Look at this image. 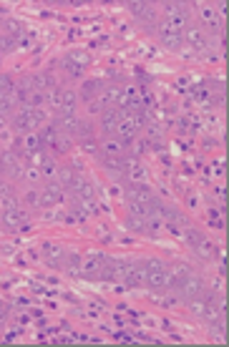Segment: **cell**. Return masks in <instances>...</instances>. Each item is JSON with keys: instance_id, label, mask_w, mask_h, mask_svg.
Segmentation results:
<instances>
[{"instance_id": "cell-1", "label": "cell", "mask_w": 229, "mask_h": 347, "mask_svg": "<svg viewBox=\"0 0 229 347\" xmlns=\"http://www.w3.org/2000/svg\"><path fill=\"white\" fill-rule=\"evenodd\" d=\"M126 8L131 10V15H134L136 20H141L146 30H156V23H159L156 5H151V3H129Z\"/></svg>"}, {"instance_id": "cell-2", "label": "cell", "mask_w": 229, "mask_h": 347, "mask_svg": "<svg viewBox=\"0 0 229 347\" xmlns=\"http://www.w3.org/2000/svg\"><path fill=\"white\" fill-rule=\"evenodd\" d=\"M156 35H159V40H161V46H164L166 51L181 53V48H184V35H181V33L166 28V26L159 20V23H156Z\"/></svg>"}, {"instance_id": "cell-3", "label": "cell", "mask_w": 229, "mask_h": 347, "mask_svg": "<svg viewBox=\"0 0 229 347\" xmlns=\"http://www.w3.org/2000/svg\"><path fill=\"white\" fill-rule=\"evenodd\" d=\"M28 219L26 209H0V227L5 231H18Z\"/></svg>"}, {"instance_id": "cell-4", "label": "cell", "mask_w": 229, "mask_h": 347, "mask_svg": "<svg viewBox=\"0 0 229 347\" xmlns=\"http://www.w3.org/2000/svg\"><path fill=\"white\" fill-rule=\"evenodd\" d=\"M201 292H204V279L197 277L194 272L176 287V294H181V299H189V297H199Z\"/></svg>"}, {"instance_id": "cell-5", "label": "cell", "mask_w": 229, "mask_h": 347, "mask_svg": "<svg viewBox=\"0 0 229 347\" xmlns=\"http://www.w3.org/2000/svg\"><path fill=\"white\" fill-rule=\"evenodd\" d=\"M181 35H184V43H189V46H192V48H197V51L209 48V35H206V30L197 28V26H189Z\"/></svg>"}, {"instance_id": "cell-6", "label": "cell", "mask_w": 229, "mask_h": 347, "mask_svg": "<svg viewBox=\"0 0 229 347\" xmlns=\"http://www.w3.org/2000/svg\"><path fill=\"white\" fill-rule=\"evenodd\" d=\"M106 86L101 78H86V81H81V91H78V98L88 103V101H93L98 93H101V88Z\"/></svg>"}, {"instance_id": "cell-7", "label": "cell", "mask_w": 229, "mask_h": 347, "mask_svg": "<svg viewBox=\"0 0 229 347\" xmlns=\"http://www.w3.org/2000/svg\"><path fill=\"white\" fill-rule=\"evenodd\" d=\"M98 134V126L88 118V116H81V123H78V131H76V141H81V139H93Z\"/></svg>"}, {"instance_id": "cell-8", "label": "cell", "mask_w": 229, "mask_h": 347, "mask_svg": "<svg viewBox=\"0 0 229 347\" xmlns=\"http://www.w3.org/2000/svg\"><path fill=\"white\" fill-rule=\"evenodd\" d=\"M146 287H151L154 292H166V269L149 272V277H146Z\"/></svg>"}, {"instance_id": "cell-9", "label": "cell", "mask_w": 229, "mask_h": 347, "mask_svg": "<svg viewBox=\"0 0 229 347\" xmlns=\"http://www.w3.org/2000/svg\"><path fill=\"white\" fill-rule=\"evenodd\" d=\"M76 146H78L81 156H93V159L101 156V141H98L96 136H93V139H81Z\"/></svg>"}, {"instance_id": "cell-10", "label": "cell", "mask_w": 229, "mask_h": 347, "mask_svg": "<svg viewBox=\"0 0 229 347\" xmlns=\"http://www.w3.org/2000/svg\"><path fill=\"white\" fill-rule=\"evenodd\" d=\"M33 86H35V91H51L56 86V78L48 71H38V73H33Z\"/></svg>"}, {"instance_id": "cell-11", "label": "cell", "mask_w": 229, "mask_h": 347, "mask_svg": "<svg viewBox=\"0 0 229 347\" xmlns=\"http://www.w3.org/2000/svg\"><path fill=\"white\" fill-rule=\"evenodd\" d=\"M101 156H123V148L114 136H103L101 141Z\"/></svg>"}, {"instance_id": "cell-12", "label": "cell", "mask_w": 229, "mask_h": 347, "mask_svg": "<svg viewBox=\"0 0 229 347\" xmlns=\"http://www.w3.org/2000/svg\"><path fill=\"white\" fill-rule=\"evenodd\" d=\"M43 191H48V194H51L58 204H63V202H66V197H68V191H66V189L58 184L56 179H48V181L43 184Z\"/></svg>"}, {"instance_id": "cell-13", "label": "cell", "mask_w": 229, "mask_h": 347, "mask_svg": "<svg viewBox=\"0 0 229 347\" xmlns=\"http://www.w3.org/2000/svg\"><path fill=\"white\" fill-rule=\"evenodd\" d=\"M73 179H76V171L71 169V166H58L56 171V181L66 189V191H71V186H73Z\"/></svg>"}, {"instance_id": "cell-14", "label": "cell", "mask_w": 229, "mask_h": 347, "mask_svg": "<svg viewBox=\"0 0 229 347\" xmlns=\"http://www.w3.org/2000/svg\"><path fill=\"white\" fill-rule=\"evenodd\" d=\"M184 302H186V310H189L197 319H201L204 310H206V299H204V294H199V297H189V299H184Z\"/></svg>"}, {"instance_id": "cell-15", "label": "cell", "mask_w": 229, "mask_h": 347, "mask_svg": "<svg viewBox=\"0 0 229 347\" xmlns=\"http://www.w3.org/2000/svg\"><path fill=\"white\" fill-rule=\"evenodd\" d=\"M161 13H164V18L189 15V5H186V3H164V5H161Z\"/></svg>"}, {"instance_id": "cell-16", "label": "cell", "mask_w": 229, "mask_h": 347, "mask_svg": "<svg viewBox=\"0 0 229 347\" xmlns=\"http://www.w3.org/2000/svg\"><path fill=\"white\" fill-rule=\"evenodd\" d=\"M3 28L8 35H13V38H20V33L26 30V23L20 20V18H5L3 20Z\"/></svg>"}, {"instance_id": "cell-17", "label": "cell", "mask_w": 229, "mask_h": 347, "mask_svg": "<svg viewBox=\"0 0 229 347\" xmlns=\"http://www.w3.org/2000/svg\"><path fill=\"white\" fill-rule=\"evenodd\" d=\"M68 60L73 63V66H78V68H88L91 66V53H86V51H81V48H76V51H71L68 53Z\"/></svg>"}, {"instance_id": "cell-18", "label": "cell", "mask_w": 229, "mask_h": 347, "mask_svg": "<svg viewBox=\"0 0 229 347\" xmlns=\"http://www.w3.org/2000/svg\"><path fill=\"white\" fill-rule=\"evenodd\" d=\"M46 103L53 109V111H58L60 106H63V88L60 86H53L48 93H46Z\"/></svg>"}, {"instance_id": "cell-19", "label": "cell", "mask_w": 229, "mask_h": 347, "mask_svg": "<svg viewBox=\"0 0 229 347\" xmlns=\"http://www.w3.org/2000/svg\"><path fill=\"white\" fill-rule=\"evenodd\" d=\"M194 252H197V259H212L214 254H217V249H214V244L209 242V239H204V242H199L197 247H194Z\"/></svg>"}, {"instance_id": "cell-20", "label": "cell", "mask_w": 229, "mask_h": 347, "mask_svg": "<svg viewBox=\"0 0 229 347\" xmlns=\"http://www.w3.org/2000/svg\"><path fill=\"white\" fill-rule=\"evenodd\" d=\"M126 229L134 231V234H146V219L129 214V216H126Z\"/></svg>"}, {"instance_id": "cell-21", "label": "cell", "mask_w": 229, "mask_h": 347, "mask_svg": "<svg viewBox=\"0 0 229 347\" xmlns=\"http://www.w3.org/2000/svg\"><path fill=\"white\" fill-rule=\"evenodd\" d=\"M169 274H172V279L176 282V287H179V285H181V282H184V279L192 274V269H189L186 264H179V262H176L172 269H169Z\"/></svg>"}, {"instance_id": "cell-22", "label": "cell", "mask_w": 229, "mask_h": 347, "mask_svg": "<svg viewBox=\"0 0 229 347\" xmlns=\"http://www.w3.org/2000/svg\"><path fill=\"white\" fill-rule=\"evenodd\" d=\"M30 116H33V121H35V126L40 128V126H46V123H51V118H53V114L43 106V109H30Z\"/></svg>"}, {"instance_id": "cell-23", "label": "cell", "mask_w": 229, "mask_h": 347, "mask_svg": "<svg viewBox=\"0 0 229 347\" xmlns=\"http://www.w3.org/2000/svg\"><path fill=\"white\" fill-rule=\"evenodd\" d=\"M164 219H166V222H172V224H181V227H186V224H189V222H186V216H184L176 206H166Z\"/></svg>"}, {"instance_id": "cell-24", "label": "cell", "mask_w": 229, "mask_h": 347, "mask_svg": "<svg viewBox=\"0 0 229 347\" xmlns=\"http://www.w3.org/2000/svg\"><path fill=\"white\" fill-rule=\"evenodd\" d=\"M15 48H18V40H15L13 35H8V33H0V56L13 53Z\"/></svg>"}, {"instance_id": "cell-25", "label": "cell", "mask_w": 229, "mask_h": 347, "mask_svg": "<svg viewBox=\"0 0 229 347\" xmlns=\"http://www.w3.org/2000/svg\"><path fill=\"white\" fill-rule=\"evenodd\" d=\"M184 239H186V244L194 249V247H197L199 242H204L206 236H204V234H201V229H197V227H186V231H184Z\"/></svg>"}, {"instance_id": "cell-26", "label": "cell", "mask_w": 229, "mask_h": 347, "mask_svg": "<svg viewBox=\"0 0 229 347\" xmlns=\"http://www.w3.org/2000/svg\"><path fill=\"white\" fill-rule=\"evenodd\" d=\"M38 169H40V174H43V181H48V179H56V171H58V161H56V159H53V156H51V159H48L46 164H40Z\"/></svg>"}, {"instance_id": "cell-27", "label": "cell", "mask_w": 229, "mask_h": 347, "mask_svg": "<svg viewBox=\"0 0 229 347\" xmlns=\"http://www.w3.org/2000/svg\"><path fill=\"white\" fill-rule=\"evenodd\" d=\"M60 66L68 71V76H71L73 81H84V71H86V68H78V66H73L68 58H63V60H60Z\"/></svg>"}, {"instance_id": "cell-28", "label": "cell", "mask_w": 229, "mask_h": 347, "mask_svg": "<svg viewBox=\"0 0 229 347\" xmlns=\"http://www.w3.org/2000/svg\"><path fill=\"white\" fill-rule=\"evenodd\" d=\"M146 141H141V139H139V136H136V139H134V141H131V146H129V151H126V154H129V156H136V159H141L143 154H146Z\"/></svg>"}, {"instance_id": "cell-29", "label": "cell", "mask_w": 229, "mask_h": 347, "mask_svg": "<svg viewBox=\"0 0 229 347\" xmlns=\"http://www.w3.org/2000/svg\"><path fill=\"white\" fill-rule=\"evenodd\" d=\"M63 106H68V109L78 106V91L76 88H63Z\"/></svg>"}, {"instance_id": "cell-30", "label": "cell", "mask_w": 229, "mask_h": 347, "mask_svg": "<svg viewBox=\"0 0 229 347\" xmlns=\"http://www.w3.org/2000/svg\"><path fill=\"white\" fill-rule=\"evenodd\" d=\"M143 128H146V136H149V141H159V139H161V134H164V128H161L159 123H154V121H149Z\"/></svg>"}, {"instance_id": "cell-31", "label": "cell", "mask_w": 229, "mask_h": 347, "mask_svg": "<svg viewBox=\"0 0 229 347\" xmlns=\"http://www.w3.org/2000/svg\"><path fill=\"white\" fill-rule=\"evenodd\" d=\"M28 106L30 109H43V106H46V91H33Z\"/></svg>"}, {"instance_id": "cell-32", "label": "cell", "mask_w": 229, "mask_h": 347, "mask_svg": "<svg viewBox=\"0 0 229 347\" xmlns=\"http://www.w3.org/2000/svg\"><path fill=\"white\" fill-rule=\"evenodd\" d=\"M43 179V174L38 166H26V171H23V181H30V184H38Z\"/></svg>"}, {"instance_id": "cell-33", "label": "cell", "mask_w": 229, "mask_h": 347, "mask_svg": "<svg viewBox=\"0 0 229 347\" xmlns=\"http://www.w3.org/2000/svg\"><path fill=\"white\" fill-rule=\"evenodd\" d=\"M23 202L28 204V206H35V209H40V191H38V189H28V191L23 194Z\"/></svg>"}, {"instance_id": "cell-34", "label": "cell", "mask_w": 229, "mask_h": 347, "mask_svg": "<svg viewBox=\"0 0 229 347\" xmlns=\"http://www.w3.org/2000/svg\"><path fill=\"white\" fill-rule=\"evenodd\" d=\"M129 214L134 216H149V204H139V202H129Z\"/></svg>"}, {"instance_id": "cell-35", "label": "cell", "mask_w": 229, "mask_h": 347, "mask_svg": "<svg viewBox=\"0 0 229 347\" xmlns=\"http://www.w3.org/2000/svg\"><path fill=\"white\" fill-rule=\"evenodd\" d=\"M0 209H20V194H10L0 199Z\"/></svg>"}, {"instance_id": "cell-36", "label": "cell", "mask_w": 229, "mask_h": 347, "mask_svg": "<svg viewBox=\"0 0 229 347\" xmlns=\"http://www.w3.org/2000/svg\"><path fill=\"white\" fill-rule=\"evenodd\" d=\"M63 272H66L71 279H81V277H84V269H81L78 264H63Z\"/></svg>"}, {"instance_id": "cell-37", "label": "cell", "mask_w": 229, "mask_h": 347, "mask_svg": "<svg viewBox=\"0 0 229 347\" xmlns=\"http://www.w3.org/2000/svg\"><path fill=\"white\" fill-rule=\"evenodd\" d=\"M71 169L76 174H86V161H84V156H71Z\"/></svg>"}, {"instance_id": "cell-38", "label": "cell", "mask_w": 229, "mask_h": 347, "mask_svg": "<svg viewBox=\"0 0 229 347\" xmlns=\"http://www.w3.org/2000/svg\"><path fill=\"white\" fill-rule=\"evenodd\" d=\"M212 337H214V340H224V319L212 322Z\"/></svg>"}, {"instance_id": "cell-39", "label": "cell", "mask_w": 229, "mask_h": 347, "mask_svg": "<svg viewBox=\"0 0 229 347\" xmlns=\"http://www.w3.org/2000/svg\"><path fill=\"white\" fill-rule=\"evenodd\" d=\"M143 267H146L149 272H156V269H166V267H164V262L156 259V257H149V259L143 262Z\"/></svg>"}, {"instance_id": "cell-40", "label": "cell", "mask_w": 229, "mask_h": 347, "mask_svg": "<svg viewBox=\"0 0 229 347\" xmlns=\"http://www.w3.org/2000/svg\"><path fill=\"white\" fill-rule=\"evenodd\" d=\"M84 257H86V254H81V252H68V254H66V264H78V267H81V264H84Z\"/></svg>"}, {"instance_id": "cell-41", "label": "cell", "mask_w": 229, "mask_h": 347, "mask_svg": "<svg viewBox=\"0 0 229 347\" xmlns=\"http://www.w3.org/2000/svg\"><path fill=\"white\" fill-rule=\"evenodd\" d=\"M146 83H151V76H149L143 68H136V86H143V88H146Z\"/></svg>"}, {"instance_id": "cell-42", "label": "cell", "mask_w": 229, "mask_h": 347, "mask_svg": "<svg viewBox=\"0 0 229 347\" xmlns=\"http://www.w3.org/2000/svg\"><path fill=\"white\" fill-rule=\"evenodd\" d=\"M86 111H88V116H101V111H103V106L93 98V101H88L86 103Z\"/></svg>"}, {"instance_id": "cell-43", "label": "cell", "mask_w": 229, "mask_h": 347, "mask_svg": "<svg viewBox=\"0 0 229 347\" xmlns=\"http://www.w3.org/2000/svg\"><path fill=\"white\" fill-rule=\"evenodd\" d=\"M8 315H10V305H5V302H0V324L8 319Z\"/></svg>"}, {"instance_id": "cell-44", "label": "cell", "mask_w": 229, "mask_h": 347, "mask_svg": "<svg viewBox=\"0 0 229 347\" xmlns=\"http://www.w3.org/2000/svg\"><path fill=\"white\" fill-rule=\"evenodd\" d=\"M0 254L13 257V254H15V247H13V244H0Z\"/></svg>"}, {"instance_id": "cell-45", "label": "cell", "mask_w": 229, "mask_h": 347, "mask_svg": "<svg viewBox=\"0 0 229 347\" xmlns=\"http://www.w3.org/2000/svg\"><path fill=\"white\" fill-rule=\"evenodd\" d=\"M194 98H197V101H206V98H209V91H194Z\"/></svg>"}, {"instance_id": "cell-46", "label": "cell", "mask_w": 229, "mask_h": 347, "mask_svg": "<svg viewBox=\"0 0 229 347\" xmlns=\"http://www.w3.org/2000/svg\"><path fill=\"white\" fill-rule=\"evenodd\" d=\"M0 174H3V166H0Z\"/></svg>"}]
</instances>
